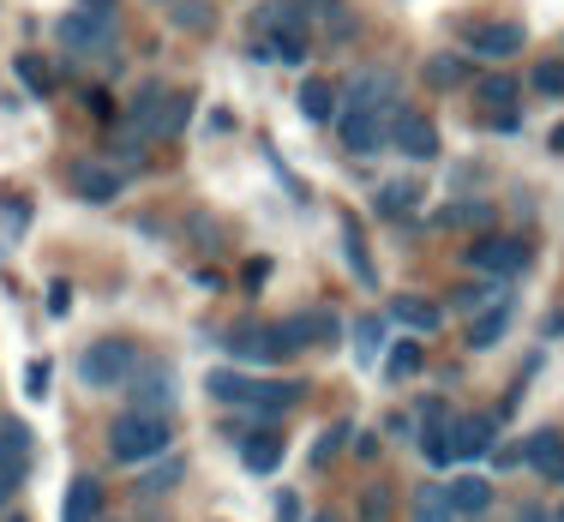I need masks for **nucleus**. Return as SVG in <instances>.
I'll use <instances>...</instances> for the list:
<instances>
[{
  "instance_id": "nucleus-39",
  "label": "nucleus",
  "mask_w": 564,
  "mask_h": 522,
  "mask_svg": "<svg viewBox=\"0 0 564 522\" xmlns=\"http://www.w3.org/2000/svg\"><path fill=\"white\" fill-rule=\"evenodd\" d=\"M169 19L181 24V31H198V36H205L210 24H217V12H210L205 0H174V12H169Z\"/></svg>"
},
{
  "instance_id": "nucleus-48",
  "label": "nucleus",
  "mask_w": 564,
  "mask_h": 522,
  "mask_svg": "<svg viewBox=\"0 0 564 522\" xmlns=\"http://www.w3.org/2000/svg\"><path fill=\"white\" fill-rule=\"evenodd\" d=\"M517 522H553V511H541V504H522Z\"/></svg>"
},
{
  "instance_id": "nucleus-29",
  "label": "nucleus",
  "mask_w": 564,
  "mask_h": 522,
  "mask_svg": "<svg viewBox=\"0 0 564 522\" xmlns=\"http://www.w3.org/2000/svg\"><path fill=\"white\" fill-rule=\"evenodd\" d=\"M499 301H510V283H492V276H475V283H463L451 294V306H456V313H468V318L487 313V306H499Z\"/></svg>"
},
{
  "instance_id": "nucleus-13",
  "label": "nucleus",
  "mask_w": 564,
  "mask_h": 522,
  "mask_svg": "<svg viewBox=\"0 0 564 522\" xmlns=\"http://www.w3.org/2000/svg\"><path fill=\"white\" fill-rule=\"evenodd\" d=\"M163 109H169V85H163V78H144V85L132 90V102H127V132H132V139H156Z\"/></svg>"
},
{
  "instance_id": "nucleus-56",
  "label": "nucleus",
  "mask_w": 564,
  "mask_h": 522,
  "mask_svg": "<svg viewBox=\"0 0 564 522\" xmlns=\"http://www.w3.org/2000/svg\"><path fill=\"white\" fill-rule=\"evenodd\" d=\"M553 522H564V511H558V516H553Z\"/></svg>"
},
{
  "instance_id": "nucleus-11",
  "label": "nucleus",
  "mask_w": 564,
  "mask_h": 522,
  "mask_svg": "<svg viewBox=\"0 0 564 522\" xmlns=\"http://www.w3.org/2000/svg\"><path fill=\"white\" fill-rule=\"evenodd\" d=\"M127 391H132V409L169 414L174 409V367H163V360H139V372L127 379Z\"/></svg>"
},
{
  "instance_id": "nucleus-16",
  "label": "nucleus",
  "mask_w": 564,
  "mask_h": 522,
  "mask_svg": "<svg viewBox=\"0 0 564 522\" xmlns=\"http://www.w3.org/2000/svg\"><path fill=\"white\" fill-rule=\"evenodd\" d=\"M73 193L85 198V205H115V198L127 193V174L109 168V163H73Z\"/></svg>"
},
{
  "instance_id": "nucleus-19",
  "label": "nucleus",
  "mask_w": 564,
  "mask_h": 522,
  "mask_svg": "<svg viewBox=\"0 0 564 522\" xmlns=\"http://www.w3.org/2000/svg\"><path fill=\"white\" fill-rule=\"evenodd\" d=\"M61 522H102V480H90V475H73V480H66Z\"/></svg>"
},
{
  "instance_id": "nucleus-30",
  "label": "nucleus",
  "mask_w": 564,
  "mask_h": 522,
  "mask_svg": "<svg viewBox=\"0 0 564 522\" xmlns=\"http://www.w3.org/2000/svg\"><path fill=\"white\" fill-rule=\"evenodd\" d=\"M421 457L426 468H451L456 463V421H433V426H421Z\"/></svg>"
},
{
  "instance_id": "nucleus-49",
  "label": "nucleus",
  "mask_w": 564,
  "mask_h": 522,
  "mask_svg": "<svg viewBox=\"0 0 564 522\" xmlns=\"http://www.w3.org/2000/svg\"><path fill=\"white\" fill-rule=\"evenodd\" d=\"M12 492H19V475H0V511L12 504Z\"/></svg>"
},
{
  "instance_id": "nucleus-37",
  "label": "nucleus",
  "mask_w": 564,
  "mask_h": 522,
  "mask_svg": "<svg viewBox=\"0 0 564 522\" xmlns=\"http://www.w3.org/2000/svg\"><path fill=\"white\" fill-rule=\"evenodd\" d=\"M48 391H55V360H48V355L24 360V396H31V403H43Z\"/></svg>"
},
{
  "instance_id": "nucleus-3",
  "label": "nucleus",
  "mask_w": 564,
  "mask_h": 522,
  "mask_svg": "<svg viewBox=\"0 0 564 522\" xmlns=\"http://www.w3.org/2000/svg\"><path fill=\"white\" fill-rule=\"evenodd\" d=\"M132 372H139V342L132 337H97L78 355V384L85 391H120Z\"/></svg>"
},
{
  "instance_id": "nucleus-46",
  "label": "nucleus",
  "mask_w": 564,
  "mask_h": 522,
  "mask_svg": "<svg viewBox=\"0 0 564 522\" xmlns=\"http://www.w3.org/2000/svg\"><path fill=\"white\" fill-rule=\"evenodd\" d=\"M66 306H73V294H66V283H55L48 289V313H66Z\"/></svg>"
},
{
  "instance_id": "nucleus-50",
  "label": "nucleus",
  "mask_w": 564,
  "mask_h": 522,
  "mask_svg": "<svg viewBox=\"0 0 564 522\" xmlns=\"http://www.w3.org/2000/svg\"><path fill=\"white\" fill-rule=\"evenodd\" d=\"M289 7H301V12H330L337 0H289Z\"/></svg>"
},
{
  "instance_id": "nucleus-36",
  "label": "nucleus",
  "mask_w": 564,
  "mask_h": 522,
  "mask_svg": "<svg viewBox=\"0 0 564 522\" xmlns=\"http://www.w3.org/2000/svg\"><path fill=\"white\" fill-rule=\"evenodd\" d=\"M348 438H355V421H330L325 433L313 438V468H330V457H337Z\"/></svg>"
},
{
  "instance_id": "nucleus-2",
  "label": "nucleus",
  "mask_w": 564,
  "mask_h": 522,
  "mask_svg": "<svg viewBox=\"0 0 564 522\" xmlns=\"http://www.w3.org/2000/svg\"><path fill=\"white\" fill-rule=\"evenodd\" d=\"M169 450H174V421L169 414L132 409V414H120V421L109 426V457L120 468H151L156 457H169Z\"/></svg>"
},
{
  "instance_id": "nucleus-34",
  "label": "nucleus",
  "mask_w": 564,
  "mask_h": 522,
  "mask_svg": "<svg viewBox=\"0 0 564 522\" xmlns=\"http://www.w3.org/2000/svg\"><path fill=\"white\" fill-rule=\"evenodd\" d=\"M414 522H463L451 511V492L445 487H421L414 492Z\"/></svg>"
},
{
  "instance_id": "nucleus-25",
  "label": "nucleus",
  "mask_w": 564,
  "mask_h": 522,
  "mask_svg": "<svg viewBox=\"0 0 564 522\" xmlns=\"http://www.w3.org/2000/svg\"><path fill=\"white\" fill-rule=\"evenodd\" d=\"M421 198H426L421 181H384L379 198H372V210H379V217H391V222H402V217H414V205H421Z\"/></svg>"
},
{
  "instance_id": "nucleus-20",
  "label": "nucleus",
  "mask_w": 564,
  "mask_h": 522,
  "mask_svg": "<svg viewBox=\"0 0 564 522\" xmlns=\"http://www.w3.org/2000/svg\"><path fill=\"white\" fill-rule=\"evenodd\" d=\"M181 480H186V457H181V450H169V457H156L144 475H132V492H139V499H163V492L181 487Z\"/></svg>"
},
{
  "instance_id": "nucleus-32",
  "label": "nucleus",
  "mask_w": 564,
  "mask_h": 522,
  "mask_svg": "<svg viewBox=\"0 0 564 522\" xmlns=\"http://www.w3.org/2000/svg\"><path fill=\"white\" fill-rule=\"evenodd\" d=\"M384 348H391V318H360L355 325V355H360V367H379L384 360Z\"/></svg>"
},
{
  "instance_id": "nucleus-5",
  "label": "nucleus",
  "mask_w": 564,
  "mask_h": 522,
  "mask_svg": "<svg viewBox=\"0 0 564 522\" xmlns=\"http://www.w3.org/2000/svg\"><path fill=\"white\" fill-rule=\"evenodd\" d=\"M228 438H235V450H240V468L247 475H276L282 457H289V438L276 433V426H264V414H247V421H228Z\"/></svg>"
},
{
  "instance_id": "nucleus-6",
  "label": "nucleus",
  "mask_w": 564,
  "mask_h": 522,
  "mask_svg": "<svg viewBox=\"0 0 564 522\" xmlns=\"http://www.w3.org/2000/svg\"><path fill=\"white\" fill-rule=\"evenodd\" d=\"M553 463H564V433H558V426H541V433H529V438H517V445L492 450V468H499V475H517V468L546 475Z\"/></svg>"
},
{
  "instance_id": "nucleus-10",
  "label": "nucleus",
  "mask_w": 564,
  "mask_h": 522,
  "mask_svg": "<svg viewBox=\"0 0 564 522\" xmlns=\"http://www.w3.org/2000/svg\"><path fill=\"white\" fill-rule=\"evenodd\" d=\"M391 151H402L409 163H433L438 156V127L421 109H397L391 115Z\"/></svg>"
},
{
  "instance_id": "nucleus-42",
  "label": "nucleus",
  "mask_w": 564,
  "mask_h": 522,
  "mask_svg": "<svg viewBox=\"0 0 564 522\" xmlns=\"http://www.w3.org/2000/svg\"><path fill=\"white\" fill-rule=\"evenodd\" d=\"M276 522H301V492H294V487H282V499H276Z\"/></svg>"
},
{
  "instance_id": "nucleus-22",
  "label": "nucleus",
  "mask_w": 564,
  "mask_h": 522,
  "mask_svg": "<svg viewBox=\"0 0 564 522\" xmlns=\"http://www.w3.org/2000/svg\"><path fill=\"white\" fill-rule=\"evenodd\" d=\"M343 259H348V271H355L360 289H379V264H372V252H367V229H360L348 210H343Z\"/></svg>"
},
{
  "instance_id": "nucleus-54",
  "label": "nucleus",
  "mask_w": 564,
  "mask_h": 522,
  "mask_svg": "<svg viewBox=\"0 0 564 522\" xmlns=\"http://www.w3.org/2000/svg\"><path fill=\"white\" fill-rule=\"evenodd\" d=\"M313 522H337V516H330V511H325V516H313Z\"/></svg>"
},
{
  "instance_id": "nucleus-33",
  "label": "nucleus",
  "mask_w": 564,
  "mask_h": 522,
  "mask_svg": "<svg viewBox=\"0 0 564 522\" xmlns=\"http://www.w3.org/2000/svg\"><path fill=\"white\" fill-rule=\"evenodd\" d=\"M468 78H475V61L468 55H426V85L433 90H456Z\"/></svg>"
},
{
  "instance_id": "nucleus-44",
  "label": "nucleus",
  "mask_w": 564,
  "mask_h": 522,
  "mask_svg": "<svg viewBox=\"0 0 564 522\" xmlns=\"http://www.w3.org/2000/svg\"><path fill=\"white\" fill-rule=\"evenodd\" d=\"M379 450H384V438H379V433H360V438H355V457H360V463H372Z\"/></svg>"
},
{
  "instance_id": "nucleus-35",
  "label": "nucleus",
  "mask_w": 564,
  "mask_h": 522,
  "mask_svg": "<svg viewBox=\"0 0 564 522\" xmlns=\"http://www.w3.org/2000/svg\"><path fill=\"white\" fill-rule=\"evenodd\" d=\"M12 73L24 78V90H31V97H48V90H55V66L36 61V55H12Z\"/></svg>"
},
{
  "instance_id": "nucleus-27",
  "label": "nucleus",
  "mask_w": 564,
  "mask_h": 522,
  "mask_svg": "<svg viewBox=\"0 0 564 522\" xmlns=\"http://www.w3.org/2000/svg\"><path fill=\"white\" fill-rule=\"evenodd\" d=\"M259 31H264V43H282V36H301L306 43V12L289 7V0H271V7L259 12Z\"/></svg>"
},
{
  "instance_id": "nucleus-47",
  "label": "nucleus",
  "mask_w": 564,
  "mask_h": 522,
  "mask_svg": "<svg viewBox=\"0 0 564 522\" xmlns=\"http://www.w3.org/2000/svg\"><path fill=\"white\" fill-rule=\"evenodd\" d=\"M492 132H505V139H510V132H522V115H492Z\"/></svg>"
},
{
  "instance_id": "nucleus-28",
  "label": "nucleus",
  "mask_w": 564,
  "mask_h": 522,
  "mask_svg": "<svg viewBox=\"0 0 564 522\" xmlns=\"http://www.w3.org/2000/svg\"><path fill=\"white\" fill-rule=\"evenodd\" d=\"M433 229H492V205L487 198H451L433 217Z\"/></svg>"
},
{
  "instance_id": "nucleus-52",
  "label": "nucleus",
  "mask_w": 564,
  "mask_h": 522,
  "mask_svg": "<svg viewBox=\"0 0 564 522\" xmlns=\"http://www.w3.org/2000/svg\"><path fill=\"white\" fill-rule=\"evenodd\" d=\"M546 144H553V151L564 156V120H558V127H553V132H546Z\"/></svg>"
},
{
  "instance_id": "nucleus-31",
  "label": "nucleus",
  "mask_w": 564,
  "mask_h": 522,
  "mask_svg": "<svg viewBox=\"0 0 564 522\" xmlns=\"http://www.w3.org/2000/svg\"><path fill=\"white\" fill-rule=\"evenodd\" d=\"M421 367H426V342H421V337H402V342L384 348V379H391V384L414 379Z\"/></svg>"
},
{
  "instance_id": "nucleus-23",
  "label": "nucleus",
  "mask_w": 564,
  "mask_h": 522,
  "mask_svg": "<svg viewBox=\"0 0 564 522\" xmlns=\"http://www.w3.org/2000/svg\"><path fill=\"white\" fill-rule=\"evenodd\" d=\"M475 102L487 115H517V102H522V85L510 73H480L475 78Z\"/></svg>"
},
{
  "instance_id": "nucleus-21",
  "label": "nucleus",
  "mask_w": 564,
  "mask_h": 522,
  "mask_svg": "<svg viewBox=\"0 0 564 522\" xmlns=\"http://www.w3.org/2000/svg\"><path fill=\"white\" fill-rule=\"evenodd\" d=\"M445 492H451V511L463 516V522H480V516L492 511V480L487 475H463V480H451Z\"/></svg>"
},
{
  "instance_id": "nucleus-7",
  "label": "nucleus",
  "mask_w": 564,
  "mask_h": 522,
  "mask_svg": "<svg viewBox=\"0 0 564 522\" xmlns=\"http://www.w3.org/2000/svg\"><path fill=\"white\" fill-rule=\"evenodd\" d=\"M337 139L348 156H379L391 144V115L379 109H360V102H343L337 109Z\"/></svg>"
},
{
  "instance_id": "nucleus-1",
  "label": "nucleus",
  "mask_w": 564,
  "mask_h": 522,
  "mask_svg": "<svg viewBox=\"0 0 564 522\" xmlns=\"http://www.w3.org/2000/svg\"><path fill=\"white\" fill-rule=\"evenodd\" d=\"M205 391L217 396V403L228 409H240V414H282V409H294L306 396V384L301 379H264V372H235V367H217V372H205Z\"/></svg>"
},
{
  "instance_id": "nucleus-45",
  "label": "nucleus",
  "mask_w": 564,
  "mask_h": 522,
  "mask_svg": "<svg viewBox=\"0 0 564 522\" xmlns=\"http://www.w3.org/2000/svg\"><path fill=\"white\" fill-rule=\"evenodd\" d=\"M85 109H90V115H102V120L115 115V109H109V97H102V90H85Z\"/></svg>"
},
{
  "instance_id": "nucleus-14",
  "label": "nucleus",
  "mask_w": 564,
  "mask_h": 522,
  "mask_svg": "<svg viewBox=\"0 0 564 522\" xmlns=\"http://www.w3.org/2000/svg\"><path fill=\"white\" fill-rule=\"evenodd\" d=\"M55 36L66 48H73V55H90V48H102V55H109V12H66V19L55 24Z\"/></svg>"
},
{
  "instance_id": "nucleus-17",
  "label": "nucleus",
  "mask_w": 564,
  "mask_h": 522,
  "mask_svg": "<svg viewBox=\"0 0 564 522\" xmlns=\"http://www.w3.org/2000/svg\"><path fill=\"white\" fill-rule=\"evenodd\" d=\"M391 325H409L414 337H433L438 325H445V306L438 301H426V294H391Z\"/></svg>"
},
{
  "instance_id": "nucleus-15",
  "label": "nucleus",
  "mask_w": 564,
  "mask_h": 522,
  "mask_svg": "<svg viewBox=\"0 0 564 522\" xmlns=\"http://www.w3.org/2000/svg\"><path fill=\"white\" fill-rule=\"evenodd\" d=\"M499 414H468V421H456V463H492V450H499Z\"/></svg>"
},
{
  "instance_id": "nucleus-9",
  "label": "nucleus",
  "mask_w": 564,
  "mask_h": 522,
  "mask_svg": "<svg viewBox=\"0 0 564 522\" xmlns=\"http://www.w3.org/2000/svg\"><path fill=\"white\" fill-rule=\"evenodd\" d=\"M223 348L240 360V367H276V360L289 355L276 325H235V330L223 337Z\"/></svg>"
},
{
  "instance_id": "nucleus-41",
  "label": "nucleus",
  "mask_w": 564,
  "mask_h": 522,
  "mask_svg": "<svg viewBox=\"0 0 564 522\" xmlns=\"http://www.w3.org/2000/svg\"><path fill=\"white\" fill-rule=\"evenodd\" d=\"M384 516H391V492L367 487V492H360V522H384Z\"/></svg>"
},
{
  "instance_id": "nucleus-43",
  "label": "nucleus",
  "mask_w": 564,
  "mask_h": 522,
  "mask_svg": "<svg viewBox=\"0 0 564 522\" xmlns=\"http://www.w3.org/2000/svg\"><path fill=\"white\" fill-rule=\"evenodd\" d=\"M247 289H264L271 283V259H247V276H240Z\"/></svg>"
},
{
  "instance_id": "nucleus-8",
  "label": "nucleus",
  "mask_w": 564,
  "mask_h": 522,
  "mask_svg": "<svg viewBox=\"0 0 564 522\" xmlns=\"http://www.w3.org/2000/svg\"><path fill=\"white\" fill-rule=\"evenodd\" d=\"M282 348L289 355H301V348H330L343 337V318L337 313H325V306H306V313H294V318H282Z\"/></svg>"
},
{
  "instance_id": "nucleus-12",
  "label": "nucleus",
  "mask_w": 564,
  "mask_h": 522,
  "mask_svg": "<svg viewBox=\"0 0 564 522\" xmlns=\"http://www.w3.org/2000/svg\"><path fill=\"white\" fill-rule=\"evenodd\" d=\"M522 43H529V31L510 24V19L468 24V55H480V61H510V55H522Z\"/></svg>"
},
{
  "instance_id": "nucleus-18",
  "label": "nucleus",
  "mask_w": 564,
  "mask_h": 522,
  "mask_svg": "<svg viewBox=\"0 0 564 522\" xmlns=\"http://www.w3.org/2000/svg\"><path fill=\"white\" fill-rule=\"evenodd\" d=\"M510 325H517V301H499V306H487V313H475L468 318V348H475V355L499 348L510 337Z\"/></svg>"
},
{
  "instance_id": "nucleus-53",
  "label": "nucleus",
  "mask_w": 564,
  "mask_h": 522,
  "mask_svg": "<svg viewBox=\"0 0 564 522\" xmlns=\"http://www.w3.org/2000/svg\"><path fill=\"white\" fill-rule=\"evenodd\" d=\"M546 480H558V487H564V463H553V468H546Z\"/></svg>"
},
{
  "instance_id": "nucleus-26",
  "label": "nucleus",
  "mask_w": 564,
  "mask_h": 522,
  "mask_svg": "<svg viewBox=\"0 0 564 522\" xmlns=\"http://www.w3.org/2000/svg\"><path fill=\"white\" fill-rule=\"evenodd\" d=\"M31 468V426L24 421H0V475H19Z\"/></svg>"
},
{
  "instance_id": "nucleus-38",
  "label": "nucleus",
  "mask_w": 564,
  "mask_h": 522,
  "mask_svg": "<svg viewBox=\"0 0 564 522\" xmlns=\"http://www.w3.org/2000/svg\"><path fill=\"white\" fill-rule=\"evenodd\" d=\"M186 120H193V97H186V90H169V109H163V127H156V139H181Z\"/></svg>"
},
{
  "instance_id": "nucleus-55",
  "label": "nucleus",
  "mask_w": 564,
  "mask_h": 522,
  "mask_svg": "<svg viewBox=\"0 0 564 522\" xmlns=\"http://www.w3.org/2000/svg\"><path fill=\"white\" fill-rule=\"evenodd\" d=\"M7 522H31V516H7Z\"/></svg>"
},
{
  "instance_id": "nucleus-51",
  "label": "nucleus",
  "mask_w": 564,
  "mask_h": 522,
  "mask_svg": "<svg viewBox=\"0 0 564 522\" xmlns=\"http://www.w3.org/2000/svg\"><path fill=\"white\" fill-rule=\"evenodd\" d=\"M78 7H85V12H109V19H115V0H78Z\"/></svg>"
},
{
  "instance_id": "nucleus-40",
  "label": "nucleus",
  "mask_w": 564,
  "mask_h": 522,
  "mask_svg": "<svg viewBox=\"0 0 564 522\" xmlns=\"http://www.w3.org/2000/svg\"><path fill=\"white\" fill-rule=\"evenodd\" d=\"M529 85L541 90V97H564V61H541L529 73Z\"/></svg>"
},
{
  "instance_id": "nucleus-24",
  "label": "nucleus",
  "mask_w": 564,
  "mask_h": 522,
  "mask_svg": "<svg viewBox=\"0 0 564 522\" xmlns=\"http://www.w3.org/2000/svg\"><path fill=\"white\" fill-rule=\"evenodd\" d=\"M337 109H343V90L330 85V78H306L301 85V115L313 120V127H337Z\"/></svg>"
},
{
  "instance_id": "nucleus-4",
  "label": "nucleus",
  "mask_w": 564,
  "mask_h": 522,
  "mask_svg": "<svg viewBox=\"0 0 564 522\" xmlns=\"http://www.w3.org/2000/svg\"><path fill=\"white\" fill-rule=\"evenodd\" d=\"M529 259H534V252H529V240H522V235H492V229L463 252L468 271H475V276H492V283L522 276V271H529Z\"/></svg>"
}]
</instances>
